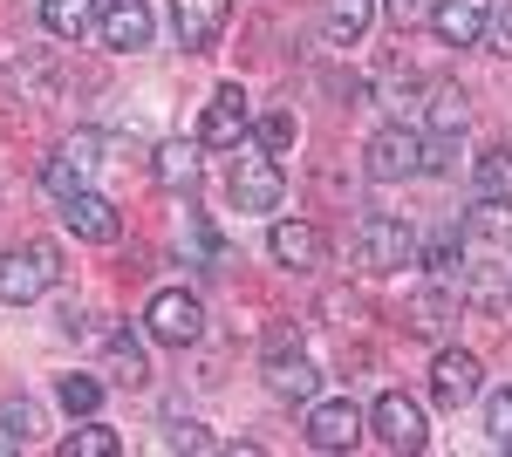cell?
Segmentation results:
<instances>
[{
  "label": "cell",
  "mask_w": 512,
  "mask_h": 457,
  "mask_svg": "<svg viewBox=\"0 0 512 457\" xmlns=\"http://www.w3.org/2000/svg\"><path fill=\"white\" fill-rule=\"evenodd\" d=\"M55 280H62V253H55L48 239H28V246H14V253L0 260V301L28 307V301H41Z\"/></svg>",
  "instance_id": "6da1fadb"
},
{
  "label": "cell",
  "mask_w": 512,
  "mask_h": 457,
  "mask_svg": "<svg viewBox=\"0 0 512 457\" xmlns=\"http://www.w3.org/2000/svg\"><path fill=\"white\" fill-rule=\"evenodd\" d=\"M362 164H369V178H376V185H403V178H424V171H431V144H424L417 130L390 123V130H376V137H369Z\"/></svg>",
  "instance_id": "7a4b0ae2"
},
{
  "label": "cell",
  "mask_w": 512,
  "mask_h": 457,
  "mask_svg": "<svg viewBox=\"0 0 512 457\" xmlns=\"http://www.w3.org/2000/svg\"><path fill=\"white\" fill-rule=\"evenodd\" d=\"M417 232L403 226V219H362V232H355V253H362V267L369 273H403L417 267Z\"/></svg>",
  "instance_id": "3957f363"
},
{
  "label": "cell",
  "mask_w": 512,
  "mask_h": 457,
  "mask_svg": "<svg viewBox=\"0 0 512 457\" xmlns=\"http://www.w3.org/2000/svg\"><path fill=\"white\" fill-rule=\"evenodd\" d=\"M144 328H151L164 348H192L198 328H205V307H198L185 287H164V294H151V307H144Z\"/></svg>",
  "instance_id": "277c9868"
},
{
  "label": "cell",
  "mask_w": 512,
  "mask_h": 457,
  "mask_svg": "<svg viewBox=\"0 0 512 457\" xmlns=\"http://www.w3.org/2000/svg\"><path fill=\"white\" fill-rule=\"evenodd\" d=\"M246 137H253V116H246V96H239V82L212 89V103H205V123H198V144H205V151H239Z\"/></svg>",
  "instance_id": "5b68a950"
},
{
  "label": "cell",
  "mask_w": 512,
  "mask_h": 457,
  "mask_svg": "<svg viewBox=\"0 0 512 457\" xmlns=\"http://www.w3.org/2000/svg\"><path fill=\"white\" fill-rule=\"evenodd\" d=\"M280 191H287V178H280L274 151H239V164H233V205L239 212H274Z\"/></svg>",
  "instance_id": "8992f818"
},
{
  "label": "cell",
  "mask_w": 512,
  "mask_h": 457,
  "mask_svg": "<svg viewBox=\"0 0 512 457\" xmlns=\"http://www.w3.org/2000/svg\"><path fill=\"white\" fill-rule=\"evenodd\" d=\"M369 423H376V437L390 444V451H424V403L417 396H403V389H390V396H376V410H369Z\"/></svg>",
  "instance_id": "52a82bcc"
},
{
  "label": "cell",
  "mask_w": 512,
  "mask_h": 457,
  "mask_svg": "<svg viewBox=\"0 0 512 457\" xmlns=\"http://www.w3.org/2000/svg\"><path fill=\"white\" fill-rule=\"evenodd\" d=\"M431 28L444 48H478V41L492 35V0H437Z\"/></svg>",
  "instance_id": "ba28073f"
},
{
  "label": "cell",
  "mask_w": 512,
  "mask_h": 457,
  "mask_svg": "<svg viewBox=\"0 0 512 457\" xmlns=\"http://www.w3.org/2000/svg\"><path fill=\"white\" fill-rule=\"evenodd\" d=\"M355 437H362V410H355L349 396L308 410V444H315V451H355Z\"/></svg>",
  "instance_id": "9c48e42d"
},
{
  "label": "cell",
  "mask_w": 512,
  "mask_h": 457,
  "mask_svg": "<svg viewBox=\"0 0 512 457\" xmlns=\"http://www.w3.org/2000/svg\"><path fill=\"white\" fill-rule=\"evenodd\" d=\"M62 226L76 232V239H89V246H110L123 232L117 205L110 198H96V191H76V198H62Z\"/></svg>",
  "instance_id": "30bf717a"
},
{
  "label": "cell",
  "mask_w": 512,
  "mask_h": 457,
  "mask_svg": "<svg viewBox=\"0 0 512 457\" xmlns=\"http://www.w3.org/2000/svg\"><path fill=\"white\" fill-rule=\"evenodd\" d=\"M431 396L444 403V410H465L478 396V355H465V348H444L431 362Z\"/></svg>",
  "instance_id": "8fae6325"
},
{
  "label": "cell",
  "mask_w": 512,
  "mask_h": 457,
  "mask_svg": "<svg viewBox=\"0 0 512 457\" xmlns=\"http://www.w3.org/2000/svg\"><path fill=\"white\" fill-rule=\"evenodd\" d=\"M89 164H96V144H89V137L55 144V151H48V164H41V185L55 191V198H76V191H89Z\"/></svg>",
  "instance_id": "7c38bea8"
},
{
  "label": "cell",
  "mask_w": 512,
  "mask_h": 457,
  "mask_svg": "<svg viewBox=\"0 0 512 457\" xmlns=\"http://www.w3.org/2000/svg\"><path fill=\"white\" fill-rule=\"evenodd\" d=\"M226 14H233V0H171V28H178L185 48H212Z\"/></svg>",
  "instance_id": "4fadbf2b"
},
{
  "label": "cell",
  "mask_w": 512,
  "mask_h": 457,
  "mask_svg": "<svg viewBox=\"0 0 512 457\" xmlns=\"http://www.w3.org/2000/svg\"><path fill=\"white\" fill-rule=\"evenodd\" d=\"M96 28H103L110 48H144L151 41V7L144 0H103V21Z\"/></svg>",
  "instance_id": "5bb4252c"
},
{
  "label": "cell",
  "mask_w": 512,
  "mask_h": 457,
  "mask_svg": "<svg viewBox=\"0 0 512 457\" xmlns=\"http://www.w3.org/2000/svg\"><path fill=\"white\" fill-rule=\"evenodd\" d=\"M267 246H274L280 267H294V273L321 267V232H315V226H301V219H280V226L267 232Z\"/></svg>",
  "instance_id": "9a60e30c"
},
{
  "label": "cell",
  "mask_w": 512,
  "mask_h": 457,
  "mask_svg": "<svg viewBox=\"0 0 512 457\" xmlns=\"http://www.w3.org/2000/svg\"><path fill=\"white\" fill-rule=\"evenodd\" d=\"M424 116H431V144H458L465 137V123H472V103H465V89H431V103H424Z\"/></svg>",
  "instance_id": "2e32d148"
},
{
  "label": "cell",
  "mask_w": 512,
  "mask_h": 457,
  "mask_svg": "<svg viewBox=\"0 0 512 457\" xmlns=\"http://www.w3.org/2000/svg\"><path fill=\"white\" fill-rule=\"evenodd\" d=\"M96 21H103V0H41V28L62 41H82Z\"/></svg>",
  "instance_id": "e0dca14e"
},
{
  "label": "cell",
  "mask_w": 512,
  "mask_h": 457,
  "mask_svg": "<svg viewBox=\"0 0 512 457\" xmlns=\"http://www.w3.org/2000/svg\"><path fill=\"white\" fill-rule=\"evenodd\" d=\"M465 246H512V198H478L465 219Z\"/></svg>",
  "instance_id": "ac0fdd59"
},
{
  "label": "cell",
  "mask_w": 512,
  "mask_h": 457,
  "mask_svg": "<svg viewBox=\"0 0 512 457\" xmlns=\"http://www.w3.org/2000/svg\"><path fill=\"white\" fill-rule=\"evenodd\" d=\"M315 369L301 362V355H267V389H274L280 403H315Z\"/></svg>",
  "instance_id": "d6986e66"
},
{
  "label": "cell",
  "mask_w": 512,
  "mask_h": 457,
  "mask_svg": "<svg viewBox=\"0 0 512 457\" xmlns=\"http://www.w3.org/2000/svg\"><path fill=\"white\" fill-rule=\"evenodd\" d=\"M369 21H376V0H328L321 7V28H328V41H342V48H355V41L369 35Z\"/></svg>",
  "instance_id": "ffe728a7"
},
{
  "label": "cell",
  "mask_w": 512,
  "mask_h": 457,
  "mask_svg": "<svg viewBox=\"0 0 512 457\" xmlns=\"http://www.w3.org/2000/svg\"><path fill=\"white\" fill-rule=\"evenodd\" d=\"M151 178H158L164 191H192L198 185V151L192 144H164V151L151 157Z\"/></svg>",
  "instance_id": "44dd1931"
},
{
  "label": "cell",
  "mask_w": 512,
  "mask_h": 457,
  "mask_svg": "<svg viewBox=\"0 0 512 457\" xmlns=\"http://www.w3.org/2000/svg\"><path fill=\"white\" fill-rule=\"evenodd\" d=\"M472 191L478 198H512V144H492L472 164Z\"/></svg>",
  "instance_id": "7402d4cb"
},
{
  "label": "cell",
  "mask_w": 512,
  "mask_h": 457,
  "mask_svg": "<svg viewBox=\"0 0 512 457\" xmlns=\"http://www.w3.org/2000/svg\"><path fill=\"white\" fill-rule=\"evenodd\" d=\"M117 451H123V437L110 423H82V430L62 437V457H117Z\"/></svg>",
  "instance_id": "603a6c76"
},
{
  "label": "cell",
  "mask_w": 512,
  "mask_h": 457,
  "mask_svg": "<svg viewBox=\"0 0 512 457\" xmlns=\"http://www.w3.org/2000/svg\"><path fill=\"white\" fill-rule=\"evenodd\" d=\"M110 369H117L123 389H144L151 382V362H144V348L130 342V335H110Z\"/></svg>",
  "instance_id": "cb8c5ba5"
},
{
  "label": "cell",
  "mask_w": 512,
  "mask_h": 457,
  "mask_svg": "<svg viewBox=\"0 0 512 457\" xmlns=\"http://www.w3.org/2000/svg\"><path fill=\"white\" fill-rule=\"evenodd\" d=\"M55 396H62L69 417H96V410H103V382H96V376H62V382H55Z\"/></svg>",
  "instance_id": "d4e9b609"
},
{
  "label": "cell",
  "mask_w": 512,
  "mask_h": 457,
  "mask_svg": "<svg viewBox=\"0 0 512 457\" xmlns=\"http://www.w3.org/2000/svg\"><path fill=\"white\" fill-rule=\"evenodd\" d=\"M294 137H301V123H294V110H267L260 123H253V144H260V151H287Z\"/></svg>",
  "instance_id": "484cf974"
},
{
  "label": "cell",
  "mask_w": 512,
  "mask_h": 457,
  "mask_svg": "<svg viewBox=\"0 0 512 457\" xmlns=\"http://www.w3.org/2000/svg\"><path fill=\"white\" fill-rule=\"evenodd\" d=\"M35 430H41V410H35V403H7V410H0V437H7V444H28Z\"/></svg>",
  "instance_id": "4316f807"
},
{
  "label": "cell",
  "mask_w": 512,
  "mask_h": 457,
  "mask_svg": "<svg viewBox=\"0 0 512 457\" xmlns=\"http://www.w3.org/2000/svg\"><path fill=\"white\" fill-rule=\"evenodd\" d=\"M485 430H492V444L512 451V389H499V396L485 403Z\"/></svg>",
  "instance_id": "83f0119b"
},
{
  "label": "cell",
  "mask_w": 512,
  "mask_h": 457,
  "mask_svg": "<svg viewBox=\"0 0 512 457\" xmlns=\"http://www.w3.org/2000/svg\"><path fill=\"white\" fill-rule=\"evenodd\" d=\"M171 451H212V437L198 423H185V430H171Z\"/></svg>",
  "instance_id": "f1b7e54d"
},
{
  "label": "cell",
  "mask_w": 512,
  "mask_h": 457,
  "mask_svg": "<svg viewBox=\"0 0 512 457\" xmlns=\"http://www.w3.org/2000/svg\"><path fill=\"white\" fill-rule=\"evenodd\" d=\"M492 48H499V55H512V0L499 7V21H492Z\"/></svg>",
  "instance_id": "f546056e"
},
{
  "label": "cell",
  "mask_w": 512,
  "mask_h": 457,
  "mask_svg": "<svg viewBox=\"0 0 512 457\" xmlns=\"http://www.w3.org/2000/svg\"><path fill=\"white\" fill-rule=\"evenodd\" d=\"M390 14H396V28H410V21L424 14V0H390Z\"/></svg>",
  "instance_id": "4dcf8cb0"
},
{
  "label": "cell",
  "mask_w": 512,
  "mask_h": 457,
  "mask_svg": "<svg viewBox=\"0 0 512 457\" xmlns=\"http://www.w3.org/2000/svg\"><path fill=\"white\" fill-rule=\"evenodd\" d=\"M0 444H7V437H0Z\"/></svg>",
  "instance_id": "1f68e13d"
}]
</instances>
